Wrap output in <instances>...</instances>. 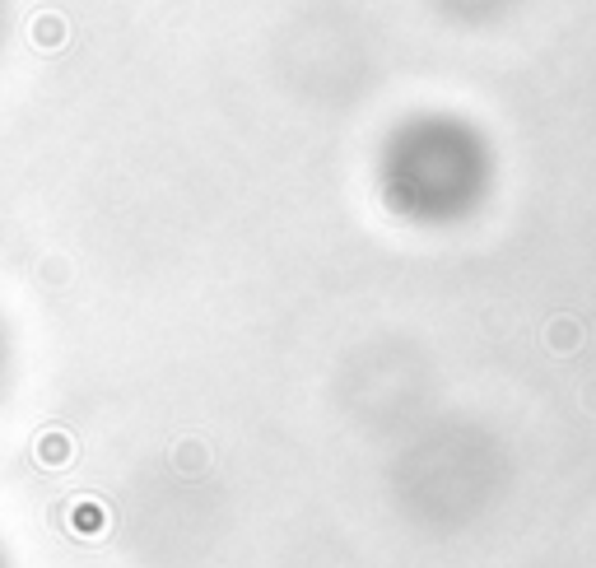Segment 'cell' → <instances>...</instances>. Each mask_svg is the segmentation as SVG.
Instances as JSON below:
<instances>
[{"mask_svg": "<svg viewBox=\"0 0 596 568\" xmlns=\"http://www.w3.org/2000/svg\"><path fill=\"white\" fill-rule=\"evenodd\" d=\"M66 38V24H61V14H42L38 24H33V42L38 47H52V42Z\"/></svg>", "mask_w": 596, "mask_h": 568, "instance_id": "1", "label": "cell"}]
</instances>
